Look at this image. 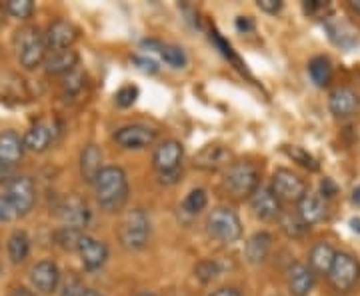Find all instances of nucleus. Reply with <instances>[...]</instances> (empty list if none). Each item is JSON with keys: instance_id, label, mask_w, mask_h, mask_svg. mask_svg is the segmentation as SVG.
I'll list each match as a JSON object with an SVG mask.
<instances>
[{"instance_id": "nucleus-27", "label": "nucleus", "mask_w": 360, "mask_h": 296, "mask_svg": "<svg viewBox=\"0 0 360 296\" xmlns=\"http://www.w3.org/2000/svg\"><path fill=\"white\" fill-rule=\"evenodd\" d=\"M309 77L316 86H326L333 78V65L326 56H314L309 63Z\"/></svg>"}, {"instance_id": "nucleus-29", "label": "nucleus", "mask_w": 360, "mask_h": 296, "mask_svg": "<svg viewBox=\"0 0 360 296\" xmlns=\"http://www.w3.org/2000/svg\"><path fill=\"white\" fill-rule=\"evenodd\" d=\"M206 205H208V194L205 188H194L182 200V210L188 214H198L200 210H205Z\"/></svg>"}, {"instance_id": "nucleus-26", "label": "nucleus", "mask_w": 360, "mask_h": 296, "mask_svg": "<svg viewBox=\"0 0 360 296\" xmlns=\"http://www.w3.org/2000/svg\"><path fill=\"white\" fill-rule=\"evenodd\" d=\"M6 252L13 264H20L25 262L28 252H30V238L25 231H14L8 238V245H6Z\"/></svg>"}, {"instance_id": "nucleus-35", "label": "nucleus", "mask_w": 360, "mask_h": 296, "mask_svg": "<svg viewBox=\"0 0 360 296\" xmlns=\"http://www.w3.org/2000/svg\"><path fill=\"white\" fill-rule=\"evenodd\" d=\"M136 98H139V89H136L134 84H127V86H122V89L115 94V103L116 106H120V108H129V106H132V104L136 103Z\"/></svg>"}, {"instance_id": "nucleus-14", "label": "nucleus", "mask_w": 360, "mask_h": 296, "mask_svg": "<svg viewBox=\"0 0 360 296\" xmlns=\"http://www.w3.org/2000/svg\"><path fill=\"white\" fill-rule=\"evenodd\" d=\"M78 40V28L70 20H54L46 28L44 42L46 49L52 52L56 51H68Z\"/></svg>"}, {"instance_id": "nucleus-2", "label": "nucleus", "mask_w": 360, "mask_h": 296, "mask_svg": "<svg viewBox=\"0 0 360 296\" xmlns=\"http://www.w3.org/2000/svg\"><path fill=\"white\" fill-rule=\"evenodd\" d=\"M206 232L222 245H234L243 236V222L229 206H217L206 219Z\"/></svg>"}, {"instance_id": "nucleus-38", "label": "nucleus", "mask_w": 360, "mask_h": 296, "mask_svg": "<svg viewBox=\"0 0 360 296\" xmlns=\"http://www.w3.org/2000/svg\"><path fill=\"white\" fill-rule=\"evenodd\" d=\"M132 63L136 65V68H141L142 72H146V75H156V72H158V65H156L155 60H150V58L132 56Z\"/></svg>"}, {"instance_id": "nucleus-8", "label": "nucleus", "mask_w": 360, "mask_h": 296, "mask_svg": "<svg viewBox=\"0 0 360 296\" xmlns=\"http://www.w3.org/2000/svg\"><path fill=\"white\" fill-rule=\"evenodd\" d=\"M272 193L278 196L281 202H296L307 194V182L288 168H278L272 174Z\"/></svg>"}, {"instance_id": "nucleus-40", "label": "nucleus", "mask_w": 360, "mask_h": 296, "mask_svg": "<svg viewBox=\"0 0 360 296\" xmlns=\"http://www.w3.org/2000/svg\"><path fill=\"white\" fill-rule=\"evenodd\" d=\"M283 6L284 4L281 0H258V8L266 14H278L283 11Z\"/></svg>"}, {"instance_id": "nucleus-23", "label": "nucleus", "mask_w": 360, "mask_h": 296, "mask_svg": "<svg viewBox=\"0 0 360 296\" xmlns=\"http://www.w3.org/2000/svg\"><path fill=\"white\" fill-rule=\"evenodd\" d=\"M46 72L52 77H63L70 75L72 70H77L78 66V52L68 49V51H56L51 56H46L44 60Z\"/></svg>"}, {"instance_id": "nucleus-37", "label": "nucleus", "mask_w": 360, "mask_h": 296, "mask_svg": "<svg viewBox=\"0 0 360 296\" xmlns=\"http://www.w3.org/2000/svg\"><path fill=\"white\" fill-rule=\"evenodd\" d=\"M84 290V286L80 284L77 276H68V281L63 286V295L60 296H80Z\"/></svg>"}, {"instance_id": "nucleus-47", "label": "nucleus", "mask_w": 360, "mask_h": 296, "mask_svg": "<svg viewBox=\"0 0 360 296\" xmlns=\"http://www.w3.org/2000/svg\"><path fill=\"white\" fill-rule=\"evenodd\" d=\"M11 296H37L32 290H28V288H25V286H16L13 292H11Z\"/></svg>"}, {"instance_id": "nucleus-21", "label": "nucleus", "mask_w": 360, "mask_h": 296, "mask_svg": "<svg viewBox=\"0 0 360 296\" xmlns=\"http://www.w3.org/2000/svg\"><path fill=\"white\" fill-rule=\"evenodd\" d=\"M103 153L96 144H86L80 153V176L82 181L94 184L103 170Z\"/></svg>"}, {"instance_id": "nucleus-7", "label": "nucleus", "mask_w": 360, "mask_h": 296, "mask_svg": "<svg viewBox=\"0 0 360 296\" xmlns=\"http://www.w3.org/2000/svg\"><path fill=\"white\" fill-rule=\"evenodd\" d=\"M6 196L14 206L18 219L30 214V210L37 205V186L30 176H14L13 181L6 184Z\"/></svg>"}, {"instance_id": "nucleus-13", "label": "nucleus", "mask_w": 360, "mask_h": 296, "mask_svg": "<svg viewBox=\"0 0 360 296\" xmlns=\"http://www.w3.org/2000/svg\"><path fill=\"white\" fill-rule=\"evenodd\" d=\"M184 156V148L179 141H165L158 144L153 155V167L158 174H168L180 170V162Z\"/></svg>"}, {"instance_id": "nucleus-11", "label": "nucleus", "mask_w": 360, "mask_h": 296, "mask_svg": "<svg viewBox=\"0 0 360 296\" xmlns=\"http://www.w3.org/2000/svg\"><path fill=\"white\" fill-rule=\"evenodd\" d=\"M58 217L65 222V226H75V229H84L90 220V208L84 198L78 194H68L58 205Z\"/></svg>"}, {"instance_id": "nucleus-46", "label": "nucleus", "mask_w": 360, "mask_h": 296, "mask_svg": "<svg viewBox=\"0 0 360 296\" xmlns=\"http://www.w3.org/2000/svg\"><path fill=\"white\" fill-rule=\"evenodd\" d=\"M180 170H176V172H168V174H158V181L162 182V184H174V182H179L180 179Z\"/></svg>"}, {"instance_id": "nucleus-48", "label": "nucleus", "mask_w": 360, "mask_h": 296, "mask_svg": "<svg viewBox=\"0 0 360 296\" xmlns=\"http://www.w3.org/2000/svg\"><path fill=\"white\" fill-rule=\"evenodd\" d=\"M80 296H104V295L96 292V290H92V288H84V290H82V295H80Z\"/></svg>"}, {"instance_id": "nucleus-9", "label": "nucleus", "mask_w": 360, "mask_h": 296, "mask_svg": "<svg viewBox=\"0 0 360 296\" xmlns=\"http://www.w3.org/2000/svg\"><path fill=\"white\" fill-rule=\"evenodd\" d=\"M158 132L146 124H129L115 132V142L127 150H142L156 141Z\"/></svg>"}, {"instance_id": "nucleus-44", "label": "nucleus", "mask_w": 360, "mask_h": 296, "mask_svg": "<svg viewBox=\"0 0 360 296\" xmlns=\"http://www.w3.org/2000/svg\"><path fill=\"white\" fill-rule=\"evenodd\" d=\"M208 296H243V292L238 288H232V286H224V288H219L214 292H210Z\"/></svg>"}, {"instance_id": "nucleus-3", "label": "nucleus", "mask_w": 360, "mask_h": 296, "mask_svg": "<svg viewBox=\"0 0 360 296\" xmlns=\"http://www.w3.org/2000/svg\"><path fill=\"white\" fill-rule=\"evenodd\" d=\"M16 51H18V63L25 70H34L46 60V42L44 34H40L39 28L26 26L16 32Z\"/></svg>"}, {"instance_id": "nucleus-10", "label": "nucleus", "mask_w": 360, "mask_h": 296, "mask_svg": "<svg viewBox=\"0 0 360 296\" xmlns=\"http://www.w3.org/2000/svg\"><path fill=\"white\" fill-rule=\"evenodd\" d=\"M30 284L40 295H52L56 292L60 284V269L52 260H40L30 269Z\"/></svg>"}, {"instance_id": "nucleus-41", "label": "nucleus", "mask_w": 360, "mask_h": 296, "mask_svg": "<svg viewBox=\"0 0 360 296\" xmlns=\"http://www.w3.org/2000/svg\"><path fill=\"white\" fill-rule=\"evenodd\" d=\"M236 28H238L240 32H250V30L255 28V22H252L248 16H238V18H236Z\"/></svg>"}, {"instance_id": "nucleus-5", "label": "nucleus", "mask_w": 360, "mask_h": 296, "mask_svg": "<svg viewBox=\"0 0 360 296\" xmlns=\"http://www.w3.org/2000/svg\"><path fill=\"white\" fill-rule=\"evenodd\" d=\"M120 243L127 250H142L150 238V219L142 208H134L120 222Z\"/></svg>"}, {"instance_id": "nucleus-39", "label": "nucleus", "mask_w": 360, "mask_h": 296, "mask_svg": "<svg viewBox=\"0 0 360 296\" xmlns=\"http://www.w3.org/2000/svg\"><path fill=\"white\" fill-rule=\"evenodd\" d=\"M82 75L78 72V70H72L70 75H66V80H65V91L68 92H78L80 89H82Z\"/></svg>"}, {"instance_id": "nucleus-34", "label": "nucleus", "mask_w": 360, "mask_h": 296, "mask_svg": "<svg viewBox=\"0 0 360 296\" xmlns=\"http://www.w3.org/2000/svg\"><path fill=\"white\" fill-rule=\"evenodd\" d=\"M284 153L290 156V158H295L300 167L310 168V170H316V168H319L316 160H314L307 150H302L300 146H286V148H284Z\"/></svg>"}, {"instance_id": "nucleus-24", "label": "nucleus", "mask_w": 360, "mask_h": 296, "mask_svg": "<svg viewBox=\"0 0 360 296\" xmlns=\"http://www.w3.org/2000/svg\"><path fill=\"white\" fill-rule=\"evenodd\" d=\"M270 248H272V236L269 232H255L245 245V258L250 264H260L269 258Z\"/></svg>"}, {"instance_id": "nucleus-33", "label": "nucleus", "mask_w": 360, "mask_h": 296, "mask_svg": "<svg viewBox=\"0 0 360 296\" xmlns=\"http://www.w3.org/2000/svg\"><path fill=\"white\" fill-rule=\"evenodd\" d=\"M4 11L18 20H26L34 14V2L32 0H8L4 4Z\"/></svg>"}, {"instance_id": "nucleus-19", "label": "nucleus", "mask_w": 360, "mask_h": 296, "mask_svg": "<svg viewBox=\"0 0 360 296\" xmlns=\"http://www.w3.org/2000/svg\"><path fill=\"white\" fill-rule=\"evenodd\" d=\"M25 139L16 130H4L0 132V162L6 167H16L25 155Z\"/></svg>"}, {"instance_id": "nucleus-1", "label": "nucleus", "mask_w": 360, "mask_h": 296, "mask_svg": "<svg viewBox=\"0 0 360 296\" xmlns=\"http://www.w3.org/2000/svg\"><path fill=\"white\" fill-rule=\"evenodd\" d=\"M96 202L106 212H116L129 200V179L120 167H104L94 181Z\"/></svg>"}, {"instance_id": "nucleus-6", "label": "nucleus", "mask_w": 360, "mask_h": 296, "mask_svg": "<svg viewBox=\"0 0 360 296\" xmlns=\"http://www.w3.org/2000/svg\"><path fill=\"white\" fill-rule=\"evenodd\" d=\"M326 278L335 290L348 292L360 281V262L348 252H336L333 269Z\"/></svg>"}, {"instance_id": "nucleus-25", "label": "nucleus", "mask_w": 360, "mask_h": 296, "mask_svg": "<svg viewBox=\"0 0 360 296\" xmlns=\"http://www.w3.org/2000/svg\"><path fill=\"white\" fill-rule=\"evenodd\" d=\"M52 129L46 122H37L32 129L25 134V148L30 153H44L52 144Z\"/></svg>"}, {"instance_id": "nucleus-51", "label": "nucleus", "mask_w": 360, "mask_h": 296, "mask_svg": "<svg viewBox=\"0 0 360 296\" xmlns=\"http://www.w3.org/2000/svg\"><path fill=\"white\" fill-rule=\"evenodd\" d=\"M350 6H352V11H356V13L360 14V0H352Z\"/></svg>"}, {"instance_id": "nucleus-16", "label": "nucleus", "mask_w": 360, "mask_h": 296, "mask_svg": "<svg viewBox=\"0 0 360 296\" xmlns=\"http://www.w3.org/2000/svg\"><path fill=\"white\" fill-rule=\"evenodd\" d=\"M328 108L336 118H348L356 115V110L360 108L359 94L350 86H336L328 96Z\"/></svg>"}, {"instance_id": "nucleus-31", "label": "nucleus", "mask_w": 360, "mask_h": 296, "mask_svg": "<svg viewBox=\"0 0 360 296\" xmlns=\"http://www.w3.org/2000/svg\"><path fill=\"white\" fill-rule=\"evenodd\" d=\"M220 272H222V266H220L219 260H217V258H206V260L196 264L194 276H196L200 283H210V281H214V278L219 276Z\"/></svg>"}, {"instance_id": "nucleus-22", "label": "nucleus", "mask_w": 360, "mask_h": 296, "mask_svg": "<svg viewBox=\"0 0 360 296\" xmlns=\"http://www.w3.org/2000/svg\"><path fill=\"white\" fill-rule=\"evenodd\" d=\"M231 150L222 144H208L198 155L194 156V167L202 170H217V168L229 165Z\"/></svg>"}, {"instance_id": "nucleus-53", "label": "nucleus", "mask_w": 360, "mask_h": 296, "mask_svg": "<svg viewBox=\"0 0 360 296\" xmlns=\"http://www.w3.org/2000/svg\"><path fill=\"white\" fill-rule=\"evenodd\" d=\"M4 18V6H0V20Z\"/></svg>"}, {"instance_id": "nucleus-15", "label": "nucleus", "mask_w": 360, "mask_h": 296, "mask_svg": "<svg viewBox=\"0 0 360 296\" xmlns=\"http://www.w3.org/2000/svg\"><path fill=\"white\" fill-rule=\"evenodd\" d=\"M250 206L258 219L266 220V222L281 219L283 214V202L272 193V188H266V186H258L257 193L250 196Z\"/></svg>"}, {"instance_id": "nucleus-4", "label": "nucleus", "mask_w": 360, "mask_h": 296, "mask_svg": "<svg viewBox=\"0 0 360 296\" xmlns=\"http://www.w3.org/2000/svg\"><path fill=\"white\" fill-rule=\"evenodd\" d=\"M224 186L236 198H250L260 186L258 168L252 162H246V160L232 162L231 167L226 168V174H224Z\"/></svg>"}, {"instance_id": "nucleus-12", "label": "nucleus", "mask_w": 360, "mask_h": 296, "mask_svg": "<svg viewBox=\"0 0 360 296\" xmlns=\"http://www.w3.org/2000/svg\"><path fill=\"white\" fill-rule=\"evenodd\" d=\"M78 255L82 260V266L89 272H96L103 269L108 260V246L104 245L103 240L84 234L78 243Z\"/></svg>"}, {"instance_id": "nucleus-18", "label": "nucleus", "mask_w": 360, "mask_h": 296, "mask_svg": "<svg viewBox=\"0 0 360 296\" xmlns=\"http://www.w3.org/2000/svg\"><path fill=\"white\" fill-rule=\"evenodd\" d=\"M326 210H328L326 208V198L321 193H310V191H307V194L298 200L296 214L304 220L309 226H312V224H319V222L326 219Z\"/></svg>"}, {"instance_id": "nucleus-45", "label": "nucleus", "mask_w": 360, "mask_h": 296, "mask_svg": "<svg viewBox=\"0 0 360 296\" xmlns=\"http://www.w3.org/2000/svg\"><path fill=\"white\" fill-rule=\"evenodd\" d=\"M304 11L309 14H316L319 11H326V4H322L321 0H310L304 4Z\"/></svg>"}, {"instance_id": "nucleus-30", "label": "nucleus", "mask_w": 360, "mask_h": 296, "mask_svg": "<svg viewBox=\"0 0 360 296\" xmlns=\"http://www.w3.org/2000/svg\"><path fill=\"white\" fill-rule=\"evenodd\" d=\"M158 52H160L162 60L168 66H172V68H184L186 63H188L186 52L182 51L180 46H176V44H160V51Z\"/></svg>"}, {"instance_id": "nucleus-52", "label": "nucleus", "mask_w": 360, "mask_h": 296, "mask_svg": "<svg viewBox=\"0 0 360 296\" xmlns=\"http://www.w3.org/2000/svg\"><path fill=\"white\" fill-rule=\"evenodd\" d=\"M139 296H158V295H155V292H141Z\"/></svg>"}, {"instance_id": "nucleus-43", "label": "nucleus", "mask_w": 360, "mask_h": 296, "mask_svg": "<svg viewBox=\"0 0 360 296\" xmlns=\"http://www.w3.org/2000/svg\"><path fill=\"white\" fill-rule=\"evenodd\" d=\"M13 179V168L0 162V186H2V184H8Z\"/></svg>"}, {"instance_id": "nucleus-49", "label": "nucleus", "mask_w": 360, "mask_h": 296, "mask_svg": "<svg viewBox=\"0 0 360 296\" xmlns=\"http://www.w3.org/2000/svg\"><path fill=\"white\" fill-rule=\"evenodd\" d=\"M350 226H352V231L354 232H360V219L350 220Z\"/></svg>"}, {"instance_id": "nucleus-50", "label": "nucleus", "mask_w": 360, "mask_h": 296, "mask_svg": "<svg viewBox=\"0 0 360 296\" xmlns=\"http://www.w3.org/2000/svg\"><path fill=\"white\" fill-rule=\"evenodd\" d=\"M352 200L360 205V186H356V188H354V193H352Z\"/></svg>"}, {"instance_id": "nucleus-17", "label": "nucleus", "mask_w": 360, "mask_h": 296, "mask_svg": "<svg viewBox=\"0 0 360 296\" xmlns=\"http://www.w3.org/2000/svg\"><path fill=\"white\" fill-rule=\"evenodd\" d=\"M314 281H316V274L310 271L309 264H302V262H295L286 274L288 292L292 296H309L314 288Z\"/></svg>"}, {"instance_id": "nucleus-36", "label": "nucleus", "mask_w": 360, "mask_h": 296, "mask_svg": "<svg viewBox=\"0 0 360 296\" xmlns=\"http://www.w3.org/2000/svg\"><path fill=\"white\" fill-rule=\"evenodd\" d=\"M18 219L14 206L11 205L8 196L6 194H0V222H13V220Z\"/></svg>"}, {"instance_id": "nucleus-20", "label": "nucleus", "mask_w": 360, "mask_h": 296, "mask_svg": "<svg viewBox=\"0 0 360 296\" xmlns=\"http://www.w3.org/2000/svg\"><path fill=\"white\" fill-rule=\"evenodd\" d=\"M336 258L335 246L324 243V240H319L316 245L310 248L309 252V266L310 271L314 274H321V276H328V272L333 269V262Z\"/></svg>"}, {"instance_id": "nucleus-32", "label": "nucleus", "mask_w": 360, "mask_h": 296, "mask_svg": "<svg viewBox=\"0 0 360 296\" xmlns=\"http://www.w3.org/2000/svg\"><path fill=\"white\" fill-rule=\"evenodd\" d=\"M281 226H283V231L288 234V236H292V238H296V236H302L304 232H309V224L304 222V220L300 219L298 214H286V212H283L281 214Z\"/></svg>"}, {"instance_id": "nucleus-42", "label": "nucleus", "mask_w": 360, "mask_h": 296, "mask_svg": "<svg viewBox=\"0 0 360 296\" xmlns=\"http://www.w3.org/2000/svg\"><path fill=\"white\" fill-rule=\"evenodd\" d=\"M321 188H322L321 194L324 196V198H328V196H335L336 194V184L330 181V179H324L321 184Z\"/></svg>"}, {"instance_id": "nucleus-28", "label": "nucleus", "mask_w": 360, "mask_h": 296, "mask_svg": "<svg viewBox=\"0 0 360 296\" xmlns=\"http://www.w3.org/2000/svg\"><path fill=\"white\" fill-rule=\"evenodd\" d=\"M82 236H84V232L80 229H75V226H60L58 231L54 232L56 245L65 248V250H78V243H80Z\"/></svg>"}]
</instances>
